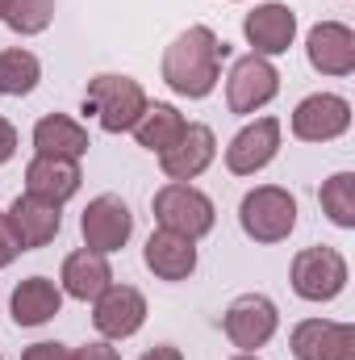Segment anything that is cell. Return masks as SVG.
Masks as SVG:
<instances>
[{
	"mask_svg": "<svg viewBox=\"0 0 355 360\" xmlns=\"http://www.w3.org/2000/svg\"><path fill=\"white\" fill-rule=\"evenodd\" d=\"M222 59H226V42L209 25H188L163 51V84L176 96L201 101V96H209L217 89Z\"/></svg>",
	"mask_w": 355,
	"mask_h": 360,
	"instance_id": "cell-1",
	"label": "cell"
},
{
	"mask_svg": "<svg viewBox=\"0 0 355 360\" xmlns=\"http://www.w3.org/2000/svg\"><path fill=\"white\" fill-rule=\"evenodd\" d=\"M147 92L134 76H117V72H100L88 80V92H84V113H92L100 122L105 134H126L134 130V122L142 117L147 109Z\"/></svg>",
	"mask_w": 355,
	"mask_h": 360,
	"instance_id": "cell-2",
	"label": "cell"
},
{
	"mask_svg": "<svg viewBox=\"0 0 355 360\" xmlns=\"http://www.w3.org/2000/svg\"><path fill=\"white\" fill-rule=\"evenodd\" d=\"M239 222L243 235L255 243H280L297 226V197L280 184H260L239 201Z\"/></svg>",
	"mask_w": 355,
	"mask_h": 360,
	"instance_id": "cell-3",
	"label": "cell"
},
{
	"mask_svg": "<svg viewBox=\"0 0 355 360\" xmlns=\"http://www.w3.org/2000/svg\"><path fill=\"white\" fill-rule=\"evenodd\" d=\"M151 210H155V222H159L163 231H176V235L192 239V243H196V239H205V235L213 231V222H217L213 201H209L201 188L184 184V180L163 184V188L155 193Z\"/></svg>",
	"mask_w": 355,
	"mask_h": 360,
	"instance_id": "cell-4",
	"label": "cell"
},
{
	"mask_svg": "<svg viewBox=\"0 0 355 360\" xmlns=\"http://www.w3.org/2000/svg\"><path fill=\"white\" fill-rule=\"evenodd\" d=\"M293 293L305 302H335L347 289V260L339 248H305L293 256Z\"/></svg>",
	"mask_w": 355,
	"mask_h": 360,
	"instance_id": "cell-5",
	"label": "cell"
},
{
	"mask_svg": "<svg viewBox=\"0 0 355 360\" xmlns=\"http://www.w3.org/2000/svg\"><path fill=\"white\" fill-rule=\"evenodd\" d=\"M80 235H84L88 252H100V256L121 252L130 243V235H134V214H130V205L117 193H100L80 214Z\"/></svg>",
	"mask_w": 355,
	"mask_h": 360,
	"instance_id": "cell-6",
	"label": "cell"
},
{
	"mask_svg": "<svg viewBox=\"0 0 355 360\" xmlns=\"http://www.w3.org/2000/svg\"><path fill=\"white\" fill-rule=\"evenodd\" d=\"M276 327H280L276 302L264 297V293H243V297H234V302L226 306V319H222L226 340H230L234 348H243V352L264 348L267 340L276 335Z\"/></svg>",
	"mask_w": 355,
	"mask_h": 360,
	"instance_id": "cell-7",
	"label": "cell"
},
{
	"mask_svg": "<svg viewBox=\"0 0 355 360\" xmlns=\"http://www.w3.org/2000/svg\"><path fill=\"white\" fill-rule=\"evenodd\" d=\"M288 348L297 360H355V327L335 319H305L293 327Z\"/></svg>",
	"mask_w": 355,
	"mask_h": 360,
	"instance_id": "cell-8",
	"label": "cell"
},
{
	"mask_svg": "<svg viewBox=\"0 0 355 360\" xmlns=\"http://www.w3.org/2000/svg\"><path fill=\"white\" fill-rule=\"evenodd\" d=\"M276 92H280V72L267 63L264 55H243L230 68V80H226V105H230V113H255V109H264Z\"/></svg>",
	"mask_w": 355,
	"mask_h": 360,
	"instance_id": "cell-9",
	"label": "cell"
},
{
	"mask_svg": "<svg viewBox=\"0 0 355 360\" xmlns=\"http://www.w3.org/2000/svg\"><path fill=\"white\" fill-rule=\"evenodd\" d=\"M351 126V105L335 92H314L293 109V139L301 143H330L347 134Z\"/></svg>",
	"mask_w": 355,
	"mask_h": 360,
	"instance_id": "cell-10",
	"label": "cell"
},
{
	"mask_svg": "<svg viewBox=\"0 0 355 360\" xmlns=\"http://www.w3.org/2000/svg\"><path fill=\"white\" fill-rule=\"evenodd\" d=\"M4 218H8V226H13L21 252H38V248H46V243L59 235V226H63V205H59V201H46V197H38V193H21V197L8 205Z\"/></svg>",
	"mask_w": 355,
	"mask_h": 360,
	"instance_id": "cell-11",
	"label": "cell"
},
{
	"mask_svg": "<svg viewBox=\"0 0 355 360\" xmlns=\"http://www.w3.org/2000/svg\"><path fill=\"white\" fill-rule=\"evenodd\" d=\"M147 323V297L134 285H109L92 302V327L105 340H130Z\"/></svg>",
	"mask_w": 355,
	"mask_h": 360,
	"instance_id": "cell-12",
	"label": "cell"
},
{
	"mask_svg": "<svg viewBox=\"0 0 355 360\" xmlns=\"http://www.w3.org/2000/svg\"><path fill=\"white\" fill-rule=\"evenodd\" d=\"M243 38L251 46V55H284L297 38V13L280 0H267V4H255L247 17H243Z\"/></svg>",
	"mask_w": 355,
	"mask_h": 360,
	"instance_id": "cell-13",
	"label": "cell"
},
{
	"mask_svg": "<svg viewBox=\"0 0 355 360\" xmlns=\"http://www.w3.org/2000/svg\"><path fill=\"white\" fill-rule=\"evenodd\" d=\"M276 151H280V122L276 117H255L251 126H243L230 139L226 168L234 176H255V172H264L267 164L276 160Z\"/></svg>",
	"mask_w": 355,
	"mask_h": 360,
	"instance_id": "cell-14",
	"label": "cell"
},
{
	"mask_svg": "<svg viewBox=\"0 0 355 360\" xmlns=\"http://www.w3.org/2000/svg\"><path fill=\"white\" fill-rule=\"evenodd\" d=\"M213 155H217V139H213V130L209 126H201V122H188L184 126V134H180L176 143L159 155V168H163V176L168 180H196L209 164H213Z\"/></svg>",
	"mask_w": 355,
	"mask_h": 360,
	"instance_id": "cell-15",
	"label": "cell"
},
{
	"mask_svg": "<svg viewBox=\"0 0 355 360\" xmlns=\"http://www.w3.org/2000/svg\"><path fill=\"white\" fill-rule=\"evenodd\" d=\"M309 68L322 76H351L355 72V34L343 21H318L305 38Z\"/></svg>",
	"mask_w": 355,
	"mask_h": 360,
	"instance_id": "cell-16",
	"label": "cell"
},
{
	"mask_svg": "<svg viewBox=\"0 0 355 360\" xmlns=\"http://www.w3.org/2000/svg\"><path fill=\"white\" fill-rule=\"evenodd\" d=\"M142 260H147V269L155 272L159 281H188V276L196 272V243L184 239V235H176V231H163V226H159V231L147 239Z\"/></svg>",
	"mask_w": 355,
	"mask_h": 360,
	"instance_id": "cell-17",
	"label": "cell"
},
{
	"mask_svg": "<svg viewBox=\"0 0 355 360\" xmlns=\"http://www.w3.org/2000/svg\"><path fill=\"white\" fill-rule=\"evenodd\" d=\"M59 285H63V293H67V297H76V302H96V297H100V293L113 285L109 256H100V252H88V248L72 252V256L63 260Z\"/></svg>",
	"mask_w": 355,
	"mask_h": 360,
	"instance_id": "cell-18",
	"label": "cell"
},
{
	"mask_svg": "<svg viewBox=\"0 0 355 360\" xmlns=\"http://www.w3.org/2000/svg\"><path fill=\"white\" fill-rule=\"evenodd\" d=\"M88 130L67 117V113H46L38 126H34V151L38 155H51V160H84L88 155Z\"/></svg>",
	"mask_w": 355,
	"mask_h": 360,
	"instance_id": "cell-19",
	"label": "cell"
},
{
	"mask_svg": "<svg viewBox=\"0 0 355 360\" xmlns=\"http://www.w3.org/2000/svg\"><path fill=\"white\" fill-rule=\"evenodd\" d=\"M13 323L17 327H42L63 310V289L51 276H25L13 289Z\"/></svg>",
	"mask_w": 355,
	"mask_h": 360,
	"instance_id": "cell-20",
	"label": "cell"
},
{
	"mask_svg": "<svg viewBox=\"0 0 355 360\" xmlns=\"http://www.w3.org/2000/svg\"><path fill=\"white\" fill-rule=\"evenodd\" d=\"M80 164L76 160H51V155H34L25 168V193H38L46 201H67L80 193Z\"/></svg>",
	"mask_w": 355,
	"mask_h": 360,
	"instance_id": "cell-21",
	"label": "cell"
},
{
	"mask_svg": "<svg viewBox=\"0 0 355 360\" xmlns=\"http://www.w3.org/2000/svg\"><path fill=\"white\" fill-rule=\"evenodd\" d=\"M184 126H188V122H184V113H180L176 105L155 101V105H147V109H142V117L134 122V139H138V147H147V151L163 155L180 134H184Z\"/></svg>",
	"mask_w": 355,
	"mask_h": 360,
	"instance_id": "cell-22",
	"label": "cell"
},
{
	"mask_svg": "<svg viewBox=\"0 0 355 360\" xmlns=\"http://www.w3.org/2000/svg\"><path fill=\"white\" fill-rule=\"evenodd\" d=\"M38 80H42V63L34 51H21V46L0 51V92L4 96H25L38 89Z\"/></svg>",
	"mask_w": 355,
	"mask_h": 360,
	"instance_id": "cell-23",
	"label": "cell"
},
{
	"mask_svg": "<svg viewBox=\"0 0 355 360\" xmlns=\"http://www.w3.org/2000/svg\"><path fill=\"white\" fill-rule=\"evenodd\" d=\"M322 214L335 222V226H343V231H351L355 226V176L351 172H335V176L322 184Z\"/></svg>",
	"mask_w": 355,
	"mask_h": 360,
	"instance_id": "cell-24",
	"label": "cell"
},
{
	"mask_svg": "<svg viewBox=\"0 0 355 360\" xmlns=\"http://www.w3.org/2000/svg\"><path fill=\"white\" fill-rule=\"evenodd\" d=\"M55 21V0H8L4 8V25L13 34H42Z\"/></svg>",
	"mask_w": 355,
	"mask_h": 360,
	"instance_id": "cell-25",
	"label": "cell"
},
{
	"mask_svg": "<svg viewBox=\"0 0 355 360\" xmlns=\"http://www.w3.org/2000/svg\"><path fill=\"white\" fill-rule=\"evenodd\" d=\"M21 360H72V348L59 344V340H42V344H29Z\"/></svg>",
	"mask_w": 355,
	"mask_h": 360,
	"instance_id": "cell-26",
	"label": "cell"
},
{
	"mask_svg": "<svg viewBox=\"0 0 355 360\" xmlns=\"http://www.w3.org/2000/svg\"><path fill=\"white\" fill-rule=\"evenodd\" d=\"M17 256H21V243H17V235H13L8 218L0 214V269H8V264H13Z\"/></svg>",
	"mask_w": 355,
	"mask_h": 360,
	"instance_id": "cell-27",
	"label": "cell"
},
{
	"mask_svg": "<svg viewBox=\"0 0 355 360\" xmlns=\"http://www.w3.org/2000/svg\"><path fill=\"white\" fill-rule=\"evenodd\" d=\"M72 360H121V356H117V348H109V340H92L84 348H76Z\"/></svg>",
	"mask_w": 355,
	"mask_h": 360,
	"instance_id": "cell-28",
	"label": "cell"
},
{
	"mask_svg": "<svg viewBox=\"0 0 355 360\" xmlns=\"http://www.w3.org/2000/svg\"><path fill=\"white\" fill-rule=\"evenodd\" d=\"M13 151H17V130H13L8 117H0V164H8Z\"/></svg>",
	"mask_w": 355,
	"mask_h": 360,
	"instance_id": "cell-29",
	"label": "cell"
},
{
	"mask_svg": "<svg viewBox=\"0 0 355 360\" xmlns=\"http://www.w3.org/2000/svg\"><path fill=\"white\" fill-rule=\"evenodd\" d=\"M142 360H184V352H180V348H172V344H159V348L142 352Z\"/></svg>",
	"mask_w": 355,
	"mask_h": 360,
	"instance_id": "cell-30",
	"label": "cell"
},
{
	"mask_svg": "<svg viewBox=\"0 0 355 360\" xmlns=\"http://www.w3.org/2000/svg\"><path fill=\"white\" fill-rule=\"evenodd\" d=\"M234 360H260V356L255 352H243V356H234Z\"/></svg>",
	"mask_w": 355,
	"mask_h": 360,
	"instance_id": "cell-31",
	"label": "cell"
},
{
	"mask_svg": "<svg viewBox=\"0 0 355 360\" xmlns=\"http://www.w3.org/2000/svg\"><path fill=\"white\" fill-rule=\"evenodd\" d=\"M4 8H8V0H0V21H4Z\"/></svg>",
	"mask_w": 355,
	"mask_h": 360,
	"instance_id": "cell-32",
	"label": "cell"
},
{
	"mask_svg": "<svg viewBox=\"0 0 355 360\" xmlns=\"http://www.w3.org/2000/svg\"><path fill=\"white\" fill-rule=\"evenodd\" d=\"M0 360H4V356H0Z\"/></svg>",
	"mask_w": 355,
	"mask_h": 360,
	"instance_id": "cell-33",
	"label": "cell"
}]
</instances>
